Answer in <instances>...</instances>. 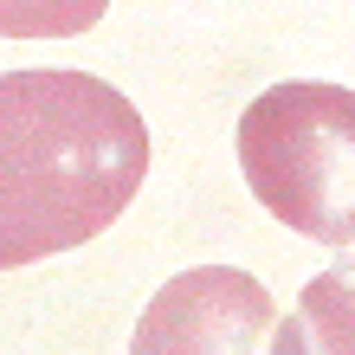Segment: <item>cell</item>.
<instances>
[{"mask_svg":"<svg viewBox=\"0 0 355 355\" xmlns=\"http://www.w3.org/2000/svg\"><path fill=\"white\" fill-rule=\"evenodd\" d=\"M149 175V123L91 71H0V271L91 245Z\"/></svg>","mask_w":355,"mask_h":355,"instance_id":"cell-1","label":"cell"},{"mask_svg":"<svg viewBox=\"0 0 355 355\" xmlns=\"http://www.w3.org/2000/svg\"><path fill=\"white\" fill-rule=\"evenodd\" d=\"M239 175L278 226L349 245L355 239V91L291 78L245 103Z\"/></svg>","mask_w":355,"mask_h":355,"instance_id":"cell-2","label":"cell"},{"mask_svg":"<svg viewBox=\"0 0 355 355\" xmlns=\"http://www.w3.org/2000/svg\"><path fill=\"white\" fill-rule=\"evenodd\" d=\"M130 355H304V323L297 310L278 317L252 271L194 265L149 297Z\"/></svg>","mask_w":355,"mask_h":355,"instance_id":"cell-3","label":"cell"},{"mask_svg":"<svg viewBox=\"0 0 355 355\" xmlns=\"http://www.w3.org/2000/svg\"><path fill=\"white\" fill-rule=\"evenodd\" d=\"M304 355H355V259L323 265L297 297Z\"/></svg>","mask_w":355,"mask_h":355,"instance_id":"cell-4","label":"cell"},{"mask_svg":"<svg viewBox=\"0 0 355 355\" xmlns=\"http://www.w3.org/2000/svg\"><path fill=\"white\" fill-rule=\"evenodd\" d=\"M110 13V0H0V39H78Z\"/></svg>","mask_w":355,"mask_h":355,"instance_id":"cell-5","label":"cell"}]
</instances>
